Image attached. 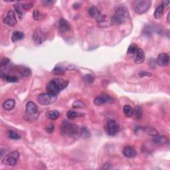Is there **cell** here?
I'll return each mask as SVG.
<instances>
[{
  "mask_svg": "<svg viewBox=\"0 0 170 170\" xmlns=\"http://www.w3.org/2000/svg\"><path fill=\"white\" fill-rule=\"evenodd\" d=\"M112 100V98L110 96L102 95L96 97L95 99V100H94V103H95V105L96 106H100L104 105V104L110 102Z\"/></svg>",
  "mask_w": 170,
  "mask_h": 170,
  "instance_id": "7c38bea8",
  "label": "cell"
},
{
  "mask_svg": "<svg viewBox=\"0 0 170 170\" xmlns=\"http://www.w3.org/2000/svg\"><path fill=\"white\" fill-rule=\"evenodd\" d=\"M164 11V6L162 4L157 7L154 14V16L155 18L157 19L161 18V16H163Z\"/></svg>",
  "mask_w": 170,
  "mask_h": 170,
  "instance_id": "44dd1931",
  "label": "cell"
},
{
  "mask_svg": "<svg viewBox=\"0 0 170 170\" xmlns=\"http://www.w3.org/2000/svg\"><path fill=\"white\" fill-rule=\"evenodd\" d=\"M46 39V35L41 29H37L33 34V40L36 44L40 45L43 43Z\"/></svg>",
  "mask_w": 170,
  "mask_h": 170,
  "instance_id": "ba28073f",
  "label": "cell"
},
{
  "mask_svg": "<svg viewBox=\"0 0 170 170\" xmlns=\"http://www.w3.org/2000/svg\"><path fill=\"white\" fill-rule=\"evenodd\" d=\"M152 1L149 0H138L134 4V10L136 14H144L148 11L150 8Z\"/></svg>",
  "mask_w": 170,
  "mask_h": 170,
  "instance_id": "3957f363",
  "label": "cell"
},
{
  "mask_svg": "<svg viewBox=\"0 0 170 170\" xmlns=\"http://www.w3.org/2000/svg\"><path fill=\"white\" fill-rule=\"evenodd\" d=\"M169 61V57L168 54L162 53L158 55V57L157 58L156 60V63L157 65L161 66V67H165V66L168 65Z\"/></svg>",
  "mask_w": 170,
  "mask_h": 170,
  "instance_id": "30bf717a",
  "label": "cell"
},
{
  "mask_svg": "<svg viewBox=\"0 0 170 170\" xmlns=\"http://www.w3.org/2000/svg\"><path fill=\"white\" fill-rule=\"evenodd\" d=\"M57 96L51 95L49 93H43L41 94V95L38 96V102L40 105L47 106L50 105L52 104L55 103V101L57 100Z\"/></svg>",
  "mask_w": 170,
  "mask_h": 170,
  "instance_id": "5b68a950",
  "label": "cell"
},
{
  "mask_svg": "<svg viewBox=\"0 0 170 170\" xmlns=\"http://www.w3.org/2000/svg\"><path fill=\"white\" fill-rule=\"evenodd\" d=\"M10 63V60L8 59V58H3L1 60V68L4 67H6V66L9 64Z\"/></svg>",
  "mask_w": 170,
  "mask_h": 170,
  "instance_id": "836d02e7",
  "label": "cell"
},
{
  "mask_svg": "<svg viewBox=\"0 0 170 170\" xmlns=\"http://www.w3.org/2000/svg\"><path fill=\"white\" fill-rule=\"evenodd\" d=\"M139 76L140 77H151L152 74L148 72H140L139 73Z\"/></svg>",
  "mask_w": 170,
  "mask_h": 170,
  "instance_id": "8d00e7d4",
  "label": "cell"
},
{
  "mask_svg": "<svg viewBox=\"0 0 170 170\" xmlns=\"http://www.w3.org/2000/svg\"><path fill=\"white\" fill-rule=\"evenodd\" d=\"M24 38V34L23 33L19 31H16L13 33L11 35V41L12 42H17L18 41H20L23 39Z\"/></svg>",
  "mask_w": 170,
  "mask_h": 170,
  "instance_id": "d6986e66",
  "label": "cell"
},
{
  "mask_svg": "<svg viewBox=\"0 0 170 170\" xmlns=\"http://www.w3.org/2000/svg\"><path fill=\"white\" fill-rule=\"evenodd\" d=\"M32 7H33V4H24V8L25 10H28V9H31Z\"/></svg>",
  "mask_w": 170,
  "mask_h": 170,
  "instance_id": "f35d334b",
  "label": "cell"
},
{
  "mask_svg": "<svg viewBox=\"0 0 170 170\" xmlns=\"http://www.w3.org/2000/svg\"><path fill=\"white\" fill-rule=\"evenodd\" d=\"M46 116L48 118L51 119V120H55L60 116V112L56 110H49L46 113Z\"/></svg>",
  "mask_w": 170,
  "mask_h": 170,
  "instance_id": "ffe728a7",
  "label": "cell"
},
{
  "mask_svg": "<svg viewBox=\"0 0 170 170\" xmlns=\"http://www.w3.org/2000/svg\"><path fill=\"white\" fill-rule=\"evenodd\" d=\"M43 15L41 14L39 10L35 9L33 11V18L35 20H40L43 18Z\"/></svg>",
  "mask_w": 170,
  "mask_h": 170,
  "instance_id": "4dcf8cb0",
  "label": "cell"
},
{
  "mask_svg": "<svg viewBox=\"0 0 170 170\" xmlns=\"http://www.w3.org/2000/svg\"><path fill=\"white\" fill-rule=\"evenodd\" d=\"M80 7V4H75L74 5H73V8L74 9H78V8H79V7Z\"/></svg>",
  "mask_w": 170,
  "mask_h": 170,
  "instance_id": "60d3db41",
  "label": "cell"
},
{
  "mask_svg": "<svg viewBox=\"0 0 170 170\" xmlns=\"http://www.w3.org/2000/svg\"><path fill=\"white\" fill-rule=\"evenodd\" d=\"M85 80L88 83H92L94 80V77L91 75H87L85 77Z\"/></svg>",
  "mask_w": 170,
  "mask_h": 170,
  "instance_id": "e575fe53",
  "label": "cell"
},
{
  "mask_svg": "<svg viewBox=\"0 0 170 170\" xmlns=\"http://www.w3.org/2000/svg\"><path fill=\"white\" fill-rule=\"evenodd\" d=\"M14 8L19 18H23L25 11V9L24 8V4H22L21 3H17L14 5Z\"/></svg>",
  "mask_w": 170,
  "mask_h": 170,
  "instance_id": "2e32d148",
  "label": "cell"
},
{
  "mask_svg": "<svg viewBox=\"0 0 170 170\" xmlns=\"http://www.w3.org/2000/svg\"><path fill=\"white\" fill-rule=\"evenodd\" d=\"M15 105H16V102L14 99H8L4 102L3 108L5 110L9 111L12 110L15 107Z\"/></svg>",
  "mask_w": 170,
  "mask_h": 170,
  "instance_id": "ac0fdd59",
  "label": "cell"
},
{
  "mask_svg": "<svg viewBox=\"0 0 170 170\" xmlns=\"http://www.w3.org/2000/svg\"><path fill=\"white\" fill-rule=\"evenodd\" d=\"M53 73H55L56 75H61L63 74V73H64V69L62 67H59V66H57L53 70Z\"/></svg>",
  "mask_w": 170,
  "mask_h": 170,
  "instance_id": "d6a6232c",
  "label": "cell"
},
{
  "mask_svg": "<svg viewBox=\"0 0 170 170\" xmlns=\"http://www.w3.org/2000/svg\"><path fill=\"white\" fill-rule=\"evenodd\" d=\"M19 158V153L17 151H13L5 157L2 163L7 166H14L16 165Z\"/></svg>",
  "mask_w": 170,
  "mask_h": 170,
  "instance_id": "8992f818",
  "label": "cell"
},
{
  "mask_svg": "<svg viewBox=\"0 0 170 170\" xmlns=\"http://www.w3.org/2000/svg\"><path fill=\"white\" fill-rule=\"evenodd\" d=\"M144 60H145V53L144 51L141 49H138V51H137L136 54L135 55V59H134V61L136 63V64H141L142 63Z\"/></svg>",
  "mask_w": 170,
  "mask_h": 170,
  "instance_id": "5bb4252c",
  "label": "cell"
},
{
  "mask_svg": "<svg viewBox=\"0 0 170 170\" xmlns=\"http://www.w3.org/2000/svg\"><path fill=\"white\" fill-rule=\"evenodd\" d=\"M73 108H85V105H84V103L83 102H81V101L77 100L73 102Z\"/></svg>",
  "mask_w": 170,
  "mask_h": 170,
  "instance_id": "1f68e13d",
  "label": "cell"
},
{
  "mask_svg": "<svg viewBox=\"0 0 170 170\" xmlns=\"http://www.w3.org/2000/svg\"><path fill=\"white\" fill-rule=\"evenodd\" d=\"M169 4V1H163V6H166V5H168Z\"/></svg>",
  "mask_w": 170,
  "mask_h": 170,
  "instance_id": "b9f144b4",
  "label": "cell"
},
{
  "mask_svg": "<svg viewBox=\"0 0 170 170\" xmlns=\"http://www.w3.org/2000/svg\"><path fill=\"white\" fill-rule=\"evenodd\" d=\"M114 11H115V16L120 17V19L124 20V21H126V20L129 18V17H130L128 9L125 5L123 4L116 5L115 7Z\"/></svg>",
  "mask_w": 170,
  "mask_h": 170,
  "instance_id": "277c9868",
  "label": "cell"
},
{
  "mask_svg": "<svg viewBox=\"0 0 170 170\" xmlns=\"http://www.w3.org/2000/svg\"><path fill=\"white\" fill-rule=\"evenodd\" d=\"M59 26L60 31L63 33L67 32L70 29V25L68 24V23L67 22V20L63 18H61L60 19Z\"/></svg>",
  "mask_w": 170,
  "mask_h": 170,
  "instance_id": "e0dca14e",
  "label": "cell"
},
{
  "mask_svg": "<svg viewBox=\"0 0 170 170\" xmlns=\"http://www.w3.org/2000/svg\"><path fill=\"white\" fill-rule=\"evenodd\" d=\"M80 134V136L84 138H87L90 136L89 131L88 130V129L87 128H83L82 129H81Z\"/></svg>",
  "mask_w": 170,
  "mask_h": 170,
  "instance_id": "f1b7e54d",
  "label": "cell"
},
{
  "mask_svg": "<svg viewBox=\"0 0 170 170\" xmlns=\"http://www.w3.org/2000/svg\"><path fill=\"white\" fill-rule=\"evenodd\" d=\"M109 165H110V164H109L108 163H106V164H104V166H103V167H102V169H110V167H108Z\"/></svg>",
  "mask_w": 170,
  "mask_h": 170,
  "instance_id": "ab89813d",
  "label": "cell"
},
{
  "mask_svg": "<svg viewBox=\"0 0 170 170\" xmlns=\"http://www.w3.org/2000/svg\"><path fill=\"white\" fill-rule=\"evenodd\" d=\"M139 48L135 44H132L130 45V46L128 47V51H127V55H128V57H134V56H135V55L136 54L137 51H138Z\"/></svg>",
  "mask_w": 170,
  "mask_h": 170,
  "instance_id": "7402d4cb",
  "label": "cell"
},
{
  "mask_svg": "<svg viewBox=\"0 0 170 170\" xmlns=\"http://www.w3.org/2000/svg\"><path fill=\"white\" fill-rule=\"evenodd\" d=\"M106 134L109 136H115L120 130V126L115 120H111L108 121L105 126Z\"/></svg>",
  "mask_w": 170,
  "mask_h": 170,
  "instance_id": "52a82bcc",
  "label": "cell"
},
{
  "mask_svg": "<svg viewBox=\"0 0 170 170\" xmlns=\"http://www.w3.org/2000/svg\"><path fill=\"white\" fill-rule=\"evenodd\" d=\"M169 13H168V14H167V21H168V22H169Z\"/></svg>",
  "mask_w": 170,
  "mask_h": 170,
  "instance_id": "7bdbcfd3",
  "label": "cell"
},
{
  "mask_svg": "<svg viewBox=\"0 0 170 170\" xmlns=\"http://www.w3.org/2000/svg\"><path fill=\"white\" fill-rule=\"evenodd\" d=\"M18 70H19V74L23 77H28L29 76L31 75V73L30 68L25 67H20L19 68Z\"/></svg>",
  "mask_w": 170,
  "mask_h": 170,
  "instance_id": "cb8c5ba5",
  "label": "cell"
},
{
  "mask_svg": "<svg viewBox=\"0 0 170 170\" xmlns=\"http://www.w3.org/2000/svg\"><path fill=\"white\" fill-rule=\"evenodd\" d=\"M60 132L64 136H67L70 138H76L80 135V130L78 127L69 122L67 120H63L60 126Z\"/></svg>",
  "mask_w": 170,
  "mask_h": 170,
  "instance_id": "7a4b0ae2",
  "label": "cell"
},
{
  "mask_svg": "<svg viewBox=\"0 0 170 170\" xmlns=\"http://www.w3.org/2000/svg\"><path fill=\"white\" fill-rule=\"evenodd\" d=\"M133 109L130 105H126L124 107V112L127 117H130L133 115Z\"/></svg>",
  "mask_w": 170,
  "mask_h": 170,
  "instance_id": "4316f807",
  "label": "cell"
},
{
  "mask_svg": "<svg viewBox=\"0 0 170 170\" xmlns=\"http://www.w3.org/2000/svg\"><path fill=\"white\" fill-rule=\"evenodd\" d=\"M123 154L126 158H133L136 156L137 152L135 149L131 146H126L124 148Z\"/></svg>",
  "mask_w": 170,
  "mask_h": 170,
  "instance_id": "4fadbf2b",
  "label": "cell"
},
{
  "mask_svg": "<svg viewBox=\"0 0 170 170\" xmlns=\"http://www.w3.org/2000/svg\"><path fill=\"white\" fill-rule=\"evenodd\" d=\"M68 82L62 78H54L50 81L47 85L48 93L57 96L60 91L67 87Z\"/></svg>",
  "mask_w": 170,
  "mask_h": 170,
  "instance_id": "6da1fadb",
  "label": "cell"
},
{
  "mask_svg": "<svg viewBox=\"0 0 170 170\" xmlns=\"http://www.w3.org/2000/svg\"><path fill=\"white\" fill-rule=\"evenodd\" d=\"M54 129H55V126L53 125V124H51V125L47 127L46 131H47V132H48L49 134H51L53 133V132L54 131Z\"/></svg>",
  "mask_w": 170,
  "mask_h": 170,
  "instance_id": "d590c367",
  "label": "cell"
},
{
  "mask_svg": "<svg viewBox=\"0 0 170 170\" xmlns=\"http://www.w3.org/2000/svg\"><path fill=\"white\" fill-rule=\"evenodd\" d=\"M4 22L9 26H14L17 23L16 14L13 10H9L7 12V16L4 19Z\"/></svg>",
  "mask_w": 170,
  "mask_h": 170,
  "instance_id": "9c48e42d",
  "label": "cell"
},
{
  "mask_svg": "<svg viewBox=\"0 0 170 170\" xmlns=\"http://www.w3.org/2000/svg\"><path fill=\"white\" fill-rule=\"evenodd\" d=\"M67 117L70 119V120H73V119H75L77 117H80L81 116H83V114H79V113H77V112H75V111H68L67 114Z\"/></svg>",
  "mask_w": 170,
  "mask_h": 170,
  "instance_id": "484cf974",
  "label": "cell"
},
{
  "mask_svg": "<svg viewBox=\"0 0 170 170\" xmlns=\"http://www.w3.org/2000/svg\"><path fill=\"white\" fill-rule=\"evenodd\" d=\"M26 112L30 116H33V117H37V112H38V108L37 107L36 105L33 102H29L26 105Z\"/></svg>",
  "mask_w": 170,
  "mask_h": 170,
  "instance_id": "8fae6325",
  "label": "cell"
},
{
  "mask_svg": "<svg viewBox=\"0 0 170 170\" xmlns=\"http://www.w3.org/2000/svg\"><path fill=\"white\" fill-rule=\"evenodd\" d=\"M1 78L2 79L6 80L9 83H16L17 80H18L17 77H15V76L7 75L6 73H4L3 72H1Z\"/></svg>",
  "mask_w": 170,
  "mask_h": 170,
  "instance_id": "603a6c76",
  "label": "cell"
},
{
  "mask_svg": "<svg viewBox=\"0 0 170 170\" xmlns=\"http://www.w3.org/2000/svg\"><path fill=\"white\" fill-rule=\"evenodd\" d=\"M42 4H43V5H44V6H49L52 4H53V1H49V0H48V1L47 0H45V1H42Z\"/></svg>",
  "mask_w": 170,
  "mask_h": 170,
  "instance_id": "74e56055",
  "label": "cell"
},
{
  "mask_svg": "<svg viewBox=\"0 0 170 170\" xmlns=\"http://www.w3.org/2000/svg\"><path fill=\"white\" fill-rule=\"evenodd\" d=\"M145 131H146V132L149 134V135H150V136H156L158 134V132H157V130H156V129H154L153 128H151V127H148V128H146L145 129Z\"/></svg>",
  "mask_w": 170,
  "mask_h": 170,
  "instance_id": "f546056e",
  "label": "cell"
},
{
  "mask_svg": "<svg viewBox=\"0 0 170 170\" xmlns=\"http://www.w3.org/2000/svg\"><path fill=\"white\" fill-rule=\"evenodd\" d=\"M7 135H8L9 138L11 139H19L21 138V137L18 134L12 130H9L7 132Z\"/></svg>",
  "mask_w": 170,
  "mask_h": 170,
  "instance_id": "83f0119b",
  "label": "cell"
},
{
  "mask_svg": "<svg viewBox=\"0 0 170 170\" xmlns=\"http://www.w3.org/2000/svg\"><path fill=\"white\" fill-rule=\"evenodd\" d=\"M133 115L135 116V118L137 119V120H139V119L142 118L143 115V110L140 106H136V108H134V110H133Z\"/></svg>",
  "mask_w": 170,
  "mask_h": 170,
  "instance_id": "d4e9b609",
  "label": "cell"
},
{
  "mask_svg": "<svg viewBox=\"0 0 170 170\" xmlns=\"http://www.w3.org/2000/svg\"><path fill=\"white\" fill-rule=\"evenodd\" d=\"M153 142L156 144H159V145H164L166 144L168 142V138L165 136L161 135H157L154 136L153 138Z\"/></svg>",
  "mask_w": 170,
  "mask_h": 170,
  "instance_id": "9a60e30c",
  "label": "cell"
}]
</instances>
